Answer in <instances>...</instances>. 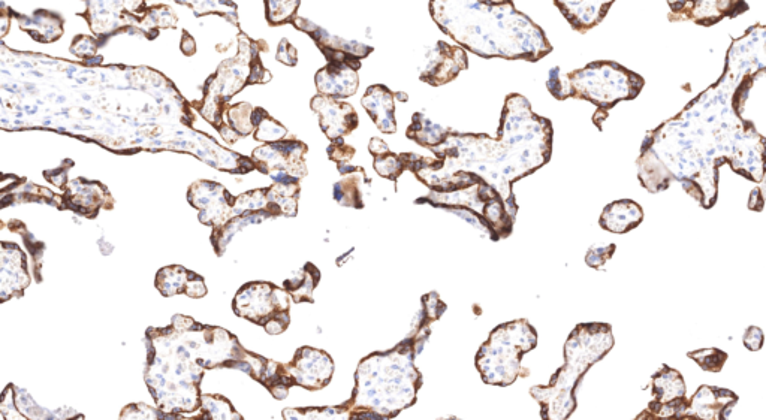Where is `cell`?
<instances>
[{
	"label": "cell",
	"mask_w": 766,
	"mask_h": 420,
	"mask_svg": "<svg viewBox=\"0 0 766 420\" xmlns=\"http://www.w3.org/2000/svg\"><path fill=\"white\" fill-rule=\"evenodd\" d=\"M735 66L729 51L722 80L702 93L680 116L645 138L638 159V177L651 193L668 189L678 181L702 208L717 201L719 168L731 163L737 174L761 183L766 174V140L752 123L743 122L741 104L752 89L753 75L766 62Z\"/></svg>",
	"instance_id": "cell-1"
},
{
	"label": "cell",
	"mask_w": 766,
	"mask_h": 420,
	"mask_svg": "<svg viewBox=\"0 0 766 420\" xmlns=\"http://www.w3.org/2000/svg\"><path fill=\"white\" fill-rule=\"evenodd\" d=\"M431 151L443 160V168L437 172L478 175L500 193L515 219L518 205L512 184L550 162L553 125L550 120L536 116L524 96L514 93L506 98L499 137L452 131L448 140Z\"/></svg>",
	"instance_id": "cell-2"
},
{
	"label": "cell",
	"mask_w": 766,
	"mask_h": 420,
	"mask_svg": "<svg viewBox=\"0 0 766 420\" xmlns=\"http://www.w3.org/2000/svg\"><path fill=\"white\" fill-rule=\"evenodd\" d=\"M430 14L460 47L485 59L539 62L553 51L544 30L512 0H430Z\"/></svg>",
	"instance_id": "cell-3"
},
{
	"label": "cell",
	"mask_w": 766,
	"mask_h": 420,
	"mask_svg": "<svg viewBox=\"0 0 766 420\" xmlns=\"http://www.w3.org/2000/svg\"><path fill=\"white\" fill-rule=\"evenodd\" d=\"M428 326L430 323H419L394 349L372 353L360 362L352 398L343 404L349 418L392 419L416 403L422 376L413 361L430 334Z\"/></svg>",
	"instance_id": "cell-4"
},
{
	"label": "cell",
	"mask_w": 766,
	"mask_h": 420,
	"mask_svg": "<svg viewBox=\"0 0 766 420\" xmlns=\"http://www.w3.org/2000/svg\"><path fill=\"white\" fill-rule=\"evenodd\" d=\"M614 346L608 323H581L565 346L566 364L554 374L548 386H536L530 394L541 404L544 419H566L575 412V391L579 379L591 365L611 352Z\"/></svg>",
	"instance_id": "cell-5"
},
{
	"label": "cell",
	"mask_w": 766,
	"mask_h": 420,
	"mask_svg": "<svg viewBox=\"0 0 766 420\" xmlns=\"http://www.w3.org/2000/svg\"><path fill=\"white\" fill-rule=\"evenodd\" d=\"M644 78L615 62L588 63L585 68L563 75L559 66L548 74L547 89L559 101L584 99L608 114L618 102L630 101L641 93Z\"/></svg>",
	"instance_id": "cell-6"
},
{
	"label": "cell",
	"mask_w": 766,
	"mask_h": 420,
	"mask_svg": "<svg viewBox=\"0 0 766 420\" xmlns=\"http://www.w3.org/2000/svg\"><path fill=\"white\" fill-rule=\"evenodd\" d=\"M538 334L527 320L497 326L476 355V368L488 385L509 386L521 373V358L535 349Z\"/></svg>",
	"instance_id": "cell-7"
},
{
	"label": "cell",
	"mask_w": 766,
	"mask_h": 420,
	"mask_svg": "<svg viewBox=\"0 0 766 420\" xmlns=\"http://www.w3.org/2000/svg\"><path fill=\"white\" fill-rule=\"evenodd\" d=\"M234 310L237 316L265 326L289 314V293L270 283H249L235 296Z\"/></svg>",
	"instance_id": "cell-8"
},
{
	"label": "cell",
	"mask_w": 766,
	"mask_h": 420,
	"mask_svg": "<svg viewBox=\"0 0 766 420\" xmlns=\"http://www.w3.org/2000/svg\"><path fill=\"white\" fill-rule=\"evenodd\" d=\"M653 398L648 410H645L639 419L684 418L689 403L686 400V385L683 376L674 368L663 365L662 370L657 371L653 377Z\"/></svg>",
	"instance_id": "cell-9"
},
{
	"label": "cell",
	"mask_w": 766,
	"mask_h": 420,
	"mask_svg": "<svg viewBox=\"0 0 766 420\" xmlns=\"http://www.w3.org/2000/svg\"><path fill=\"white\" fill-rule=\"evenodd\" d=\"M306 153L307 145L301 141H282L277 144L274 142V144L256 148L253 151V160H255L256 168L264 174L271 175L273 171H276L277 174L273 175L274 181L285 177L300 180L307 175L306 162H304Z\"/></svg>",
	"instance_id": "cell-10"
},
{
	"label": "cell",
	"mask_w": 766,
	"mask_h": 420,
	"mask_svg": "<svg viewBox=\"0 0 766 420\" xmlns=\"http://www.w3.org/2000/svg\"><path fill=\"white\" fill-rule=\"evenodd\" d=\"M469 68L467 53L460 45H449L439 41L434 47L428 48L419 65V78L422 83L437 87L451 83L461 71Z\"/></svg>",
	"instance_id": "cell-11"
},
{
	"label": "cell",
	"mask_w": 766,
	"mask_h": 420,
	"mask_svg": "<svg viewBox=\"0 0 766 420\" xmlns=\"http://www.w3.org/2000/svg\"><path fill=\"white\" fill-rule=\"evenodd\" d=\"M297 29L303 30L310 38L316 42L319 50L324 53L325 59L328 62H345L349 65L361 69V60L369 57L373 53L375 48L370 45L361 44L357 41H349V39H343L342 36H334L328 33L327 30L322 27L316 26L312 21L306 20V18L295 17L292 21Z\"/></svg>",
	"instance_id": "cell-12"
},
{
	"label": "cell",
	"mask_w": 766,
	"mask_h": 420,
	"mask_svg": "<svg viewBox=\"0 0 766 420\" xmlns=\"http://www.w3.org/2000/svg\"><path fill=\"white\" fill-rule=\"evenodd\" d=\"M189 202L201 210L199 220L214 229L222 228L234 217V199L220 184L198 181L189 189Z\"/></svg>",
	"instance_id": "cell-13"
},
{
	"label": "cell",
	"mask_w": 766,
	"mask_h": 420,
	"mask_svg": "<svg viewBox=\"0 0 766 420\" xmlns=\"http://www.w3.org/2000/svg\"><path fill=\"white\" fill-rule=\"evenodd\" d=\"M289 373L295 380V385L303 386L309 391H321L334 373V362L328 353L322 350L303 347L298 350L294 361L288 364Z\"/></svg>",
	"instance_id": "cell-14"
},
{
	"label": "cell",
	"mask_w": 766,
	"mask_h": 420,
	"mask_svg": "<svg viewBox=\"0 0 766 420\" xmlns=\"http://www.w3.org/2000/svg\"><path fill=\"white\" fill-rule=\"evenodd\" d=\"M312 110L319 116V123L324 134L331 141L345 138L352 134L360 125L357 111L352 105L340 101V99L330 98V96L319 95L312 99Z\"/></svg>",
	"instance_id": "cell-15"
},
{
	"label": "cell",
	"mask_w": 766,
	"mask_h": 420,
	"mask_svg": "<svg viewBox=\"0 0 766 420\" xmlns=\"http://www.w3.org/2000/svg\"><path fill=\"white\" fill-rule=\"evenodd\" d=\"M737 403V395L728 389L701 386L690 400L684 418L728 419Z\"/></svg>",
	"instance_id": "cell-16"
},
{
	"label": "cell",
	"mask_w": 766,
	"mask_h": 420,
	"mask_svg": "<svg viewBox=\"0 0 766 420\" xmlns=\"http://www.w3.org/2000/svg\"><path fill=\"white\" fill-rule=\"evenodd\" d=\"M315 83L319 95L346 99L358 92L360 77L358 69L349 63L328 62V65L316 74Z\"/></svg>",
	"instance_id": "cell-17"
},
{
	"label": "cell",
	"mask_w": 766,
	"mask_h": 420,
	"mask_svg": "<svg viewBox=\"0 0 766 420\" xmlns=\"http://www.w3.org/2000/svg\"><path fill=\"white\" fill-rule=\"evenodd\" d=\"M615 0H554L576 32L585 33L602 23Z\"/></svg>",
	"instance_id": "cell-18"
},
{
	"label": "cell",
	"mask_w": 766,
	"mask_h": 420,
	"mask_svg": "<svg viewBox=\"0 0 766 420\" xmlns=\"http://www.w3.org/2000/svg\"><path fill=\"white\" fill-rule=\"evenodd\" d=\"M361 104L366 108L373 123L378 126L383 134L392 135L397 132L395 122V93L383 84H375L367 89L366 95L361 99Z\"/></svg>",
	"instance_id": "cell-19"
},
{
	"label": "cell",
	"mask_w": 766,
	"mask_h": 420,
	"mask_svg": "<svg viewBox=\"0 0 766 420\" xmlns=\"http://www.w3.org/2000/svg\"><path fill=\"white\" fill-rule=\"evenodd\" d=\"M156 287L164 296L186 293L192 298H201L207 293L204 280L198 274L186 271L182 267L164 268L156 277Z\"/></svg>",
	"instance_id": "cell-20"
},
{
	"label": "cell",
	"mask_w": 766,
	"mask_h": 420,
	"mask_svg": "<svg viewBox=\"0 0 766 420\" xmlns=\"http://www.w3.org/2000/svg\"><path fill=\"white\" fill-rule=\"evenodd\" d=\"M644 220V211L630 199H621V201L612 202L603 210L600 216V226L605 231L614 232V234H626L632 229L638 228Z\"/></svg>",
	"instance_id": "cell-21"
},
{
	"label": "cell",
	"mask_w": 766,
	"mask_h": 420,
	"mask_svg": "<svg viewBox=\"0 0 766 420\" xmlns=\"http://www.w3.org/2000/svg\"><path fill=\"white\" fill-rule=\"evenodd\" d=\"M339 172L345 180L334 184V199L343 207L364 208L361 181L367 180L366 171L361 166H349L339 163Z\"/></svg>",
	"instance_id": "cell-22"
},
{
	"label": "cell",
	"mask_w": 766,
	"mask_h": 420,
	"mask_svg": "<svg viewBox=\"0 0 766 420\" xmlns=\"http://www.w3.org/2000/svg\"><path fill=\"white\" fill-rule=\"evenodd\" d=\"M451 132L452 129L443 128V126L437 125L433 120L425 117L424 114L416 113L413 114L412 125L407 129L406 137L431 150V148L439 147L448 140Z\"/></svg>",
	"instance_id": "cell-23"
},
{
	"label": "cell",
	"mask_w": 766,
	"mask_h": 420,
	"mask_svg": "<svg viewBox=\"0 0 766 420\" xmlns=\"http://www.w3.org/2000/svg\"><path fill=\"white\" fill-rule=\"evenodd\" d=\"M370 153L375 157V171L386 180L397 181L400 175L406 171L401 154L392 153L388 144L381 138H372L369 144Z\"/></svg>",
	"instance_id": "cell-24"
},
{
	"label": "cell",
	"mask_w": 766,
	"mask_h": 420,
	"mask_svg": "<svg viewBox=\"0 0 766 420\" xmlns=\"http://www.w3.org/2000/svg\"><path fill=\"white\" fill-rule=\"evenodd\" d=\"M321 280V271L313 264H306L291 279L285 281L286 292L295 302H313V290Z\"/></svg>",
	"instance_id": "cell-25"
},
{
	"label": "cell",
	"mask_w": 766,
	"mask_h": 420,
	"mask_svg": "<svg viewBox=\"0 0 766 420\" xmlns=\"http://www.w3.org/2000/svg\"><path fill=\"white\" fill-rule=\"evenodd\" d=\"M253 125H255V140L273 142L279 141L285 137L286 129L276 120L268 117L267 111L262 108H256L252 114Z\"/></svg>",
	"instance_id": "cell-26"
},
{
	"label": "cell",
	"mask_w": 766,
	"mask_h": 420,
	"mask_svg": "<svg viewBox=\"0 0 766 420\" xmlns=\"http://www.w3.org/2000/svg\"><path fill=\"white\" fill-rule=\"evenodd\" d=\"M298 6H300V0H265L268 23L271 26H280L289 21L292 23L297 15Z\"/></svg>",
	"instance_id": "cell-27"
},
{
	"label": "cell",
	"mask_w": 766,
	"mask_h": 420,
	"mask_svg": "<svg viewBox=\"0 0 766 420\" xmlns=\"http://www.w3.org/2000/svg\"><path fill=\"white\" fill-rule=\"evenodd\" d=\"M202 415L207 419H241L231 403L220 395H204L201 398Z\"/></svg>",
	"instance_id": "cell-28"
},
{
	"label": "cell",
	"mask_w": 766,
	"mask_h": 420,
	"mask_svg": "<svg viewBox=\"0 0 766 420\" xmlns=\"http://www.w3.org/2000/svg\"><path fill=\"white\" fill-rule=\"evenodd\" d=\"M689 358L698 362L702 370L710 371V373H719V371H722L726 359H728V353L722 352L719 349H702L690 352Z\"/></svg>",
	"instance_id": "cell-29"
},
{
	"label": "cell",
	"mask_w": 766,
	"mask_h": 420,
	"mask_svg": "<svg viewBox=\"0 0 766 420\" xmlns=\"http://www.w3.org/2000/svg\"><path fill=\"white\" fill-rule=\"evenodd\" d=\"M446 311V304L442 302L440 296L436 292L428 293V295L422 296V316L428 320V322H436L442 317V314Z\"/></svg>",
	"instance_id": "cell-30"
},
{
	"label": "cell",
	"mask_w": 766,
	"mask_h": 420,
	"mask_svg": "<svg viewBox=\"0 0 766 420\" xmlns=\"http://www.w3.org/2000/svg\"><path fill=\"white\" fill-rule=\"evenodd\" d=\"M615 246L609 244V246H593L588 250L587 256H585V262L588 267L596 268V270H602L605 267L606 262L614 255Z\"/></svg>",
	"instance_id": "cell-31"
},
{
	"label": "cell",
	"mask_w": 766,
	"mask_h": 420,
	"mask_svg": "<svg viewBox=\"0 0 766 420\" xmlns=\"http://www.w3.org/2000/svg\"><path fill=\"white\" fill-rule=\"evenodd\" d=\"M328 156L334 162L348 163L355 156V148L346 144L343 138H339V140H334L333 144L328 147Z\"/></svg>",
	"instance_id": "cell-32"
},
{
	"label": "cell",
	"mask_w": 766,
	"mask_h": 420,
	"mask_svg": "<svg viewBox=\"0 0 766 420\" xmlns=\"http://www.w3.org/2000/svg\"><path fill=\"white\" fill-rule=\"evenodd\" d=\"M129 416L131 418H171V415L150 410L149 406H143V404L126 407L125 412L122 413V418H129Z\"/></svg>",
	"instance_id": "cell-33"
},
{
	"label": "cell",
	"mask_w": 766,
	"mask_h": 420,
	"mask_svg": "<svg viewBox=\"0 0 766 420\" xmlns=\"http://www.w3.org/2000/svg\"><path fill=\"white\" fill-rule=\"evenodd\" d=\"M764 341V331H762L761 328H758V326H750L743 338L744 346H746L747 349L752 350V352L761 350L762 347H764Z\"/></svg>",
	"instance_id": "cell-34"
},
{
	"label": "cell",
	"mask_w": 766,
	"mask_h": 420,
	"mask_svg": "<svg viewBox=\"0 0 766 420\" xmlns=\"http://www.w3.org/2000/svg\"><path fill=\"white\" fill-rule=\"evenodd\" d=\"M276 59L279 60V62L285 63V65H297V50H295V48L289 44L288 39H282V42H280L279 50H277L276 54Z\"/></svg>",
	"instance_id": "cell-35"
},
{
	"label": "cell",
	"mask_w": 766,
	"mask_h": 420,
	"mask_svg": "<svg viewBox=\"0 0 766 420\" xmlns=\"http://www.w3.org/2000/svg\"><path fill=\"white\" fill-rule=\"evenodd\" d=\"M395 98H397L398 101H403V102H407V99H409L407 98L406 93H403V92L395 93Z\"/></svg>",
	"instance_id": "cell-36"
}]
</instances>
